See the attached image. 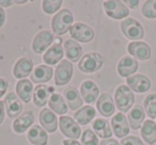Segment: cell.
I'll list each match as a JSON object with an SVG mask.
<instances>
[{
  "instance_id": "30",
  "label": "cell",
  "mask_w": 156,
  "mask_h": 145,
  "mask_svg": "<svg viewBox=\"0 0 156 145\" xmlns=\"http://www.w3.org/2000/svg\"><path fill=\"white\" fill-rule=\"evenodd\" d=\"M95 109L91 106H85L78 109L74 114L78 125H88L95 117Z\"/></svg>"
},
{
  "instance_id": "3",
  "label": "cell",
  "mask_w": 156,
  "mask_h": 145,
  "mask_svg": "<svg viewBox=\"0 0 156 145\" xmlns=\"http://www.w3.org/2000/svg\"><path fill=\"white\" fill-rule=\"evenodd\" d=\"M115 106L121 111V113H125L129 111L135 102V95L133 91L125 85H121L117 88L115 93Z\"/></svg>"
},
{
  "instance_id": "6",
  "label": "cell",
  "mask_w": 156,
  "mask_h": 145,
  "mask_svg": "<svg viewBox=\"0 0 156 145\" xmlns=\"http://www.w3.org/2000/svg\"><path fill=\"white\" fill-rule=\"evenodd\" d=\"M69 35L74 41L80 43H90L94 39V31L83 22H75L69 29Z\"/></svg>"
},
{
  "instance_id": "24",
  "label": "cell",
  "mask_w": 156,
  "mask_h": 145,
  "mask_svg": "<svg viewBox=\"0 0 156 145\" xmlns=\"http://www.w3.org/2000/svg\"><path fill=\"white\" fill-rule=\"evenodd\" d=\"M65 56L69 62H78L83 54V48L74 40H65L63 44Z\"/></svg>"
},
{
  "instance_id": "18",
  "label": "cell",
  "mask_w": 156,
  "mask_h": 145,
  "mask_svg": "<svg viewBox=\"0 0 156 145\" xmlns=\"http://www.w3.org/2000/svg\"><path fill=\"white\" fill-rule=\"evenodd\" d=\"M5 111L8 113V116L11 117V119L20 116V112L23 111V104L15 93H9L5 96Z\"/></svg>"
},
{
  "instance_id": "33",
  "label": "cell",
  "mask_w": 156,
  "mask_h": 145,
  "mask_svg": "<svg viewBox=\"0 0 156 145\" xmlns=\"http://www.w3.org/2000/svg\"><path fill=\"white\" fill-rule=\"evenodd\" d=\"M62 5V0H44L42 1V10L45 14H54L59 11Z\"/></svg>"
},
{
  "instance_id": "22",
  "label": "cell",
  "mask_w": 156,
  "mask_h": 145,
  "mask_svg": "<svg viewBox=\"0 0 156 145\" xmlns=\"http://www.w3.org/2000/svg\"><path fill=\"white\" fill-rule=\"evenodd\" d=\"M15 91H16V94H17L18 98L22 99L25 104H28V102H30V100L32 99L33 85L28 79H22V80H20L16 83Z\"/></svg>"
},
{
  "instance_id": "15",
  "label": "cell",
  "mask_w": 156,
  "mask_h": 145,
  "mask_svg": "<svg viewBox=\"0 0 156 145\" xmlns=\"http://www.w3.org/2000/svg\"><path fill=\"white\" fill-rule=\"evenodd\" d=\"M39 121L40 124L42 125V127L46 130V131L55 132L58 128V119L54 112L50 109L45 108L40 112L39 114Z\"/></svg>"
},
{
  "instance_id": "7",
  "label": "cell",
  "mask_w": 156,
  "mask_h": 145,
  "mask_svg": "<svg viewBox=\"0 0 156 145\" xmlns=\"http://www.w3.org/2000/svg\"><path fill=\"white\" fill-rule=\"evenodd\" d=\"M59 126L60 130L64 136L71 140H77L81 136L80 126L78 125L77 122L73 119L71 116H61L59 119Z\"/></svg>"
},
{
  "instance_id": "34",
  "label": "cell",
  "mask_w": 156,
  "mask_h": 145,
  "mask_svg": "<svg viewBox=\"0 0 156 145\" xmlns=\"http://www.w3.org/2000/svg\"><path fill=\"white\" fill-rule=\"evenodd\" d=\"M141 13L145 18L154 19L156 18V0H147L143 3Z\"/></svg>"
},
{
  "instance_id": "17",
  "label": "cell",
  "mask_w": 156,
  "mask_h": 145,
  "mask_svg": "<svg viewBox=\"0 0 156 145\" xmlns=\"http://www.w3.org/2000/svg\"><path fill=\"white\" fill-rule=\"evenodd\" d=\"M54 76V69L48 65H37L33 68L30 75L31 81L34 83H45L48 82Z\"/></svg>"
},
{
  "instance_id": "19",
  "label": "cell",
  "mask_w": 156,
  "mask_h": 145,
  "mask_svg": "<svg viewBox=\"0 0 156 145\" xmlns=\"http://www.w3.org/2000/svg\"><path fill=\"white\" fill-rule=\"evenodd\" d=\"M100 90L98 87L92 80H86L80 85V95L85 102L87 104H93L98 97Z\"/></svg>"
},
{
  "instance_id": "5",
  "label": "cell",
  "mask_w": 156,
  "mask_h": 145,
  "mask_svg": "<svg viewBox=\"0 0 156 145\" xmlns=\"http://www.w3.org/2000/svg\"><path fill=\"white\" fill-rule=\"evenodd\" d=\"M104 11L106 15L113 19H123L129 15V10L120 0H108L104 2Z\"/></svg>"
},
{
  "instance_id": "23",
  "label": "cell",
  "mask_w": 156,
  "mask_h": 145,
  "mask_svg": "<svg viewBox=\"0 0 156 145\" xmlns=\"http://www.w3.org/2000/svg\"><path fill=\"white\" fill-rule=\"evenodd\" d=\"M63 95H64L65 100L67 102L69 108L71 110H78L80 109V107L83 104V99L81 97L80 93L78 92V90L76 88L69 87L63 91Z\"/></svg>"
},
{
  "instance_id": "40",
  "label": "cell",
  "mask_w": 156,
  "mask_h": 145,
  "mask_svg": "<svg viewBox=\"0 0 156 145\" xmlns=\"http://www.w3.org/2000/svg\"><path fill=\"white\" fill-rule=\"evenodd\" d=\"M5 102H1V100H0V125L2 124L3 119H5Z\"/></svg>"
},
{
  "instance_id": "29",
  "label": "cell",
  "mask_w": 156,
  "mask_h": 145,
  "mask_svg": "<svg viewBox=\"0 0 156 145\" xmlns=\"http://www.w3.org/2000/svg\"><path fill=\"white\" fill-rule=\"evenodd\" d=\"M140 133L144 142L153 145L156 142V123L152 119L144 121V123L141 126Z\"/></svg>"
},
{
  "instance_id": "20",
  "label": "cell",
  "mask_w": 156,
  "mask_h": 145,
  "mask_svg": "<svg viewBox=\"0 0 156 145\" xmlns=\"http://www.w3.org/2000/svg\"><path fill=\"white\" fill-rule=\"evenodd\" d=\"M33 123H34V115L31 111H28L16 117L15 121L13 122V130L16 133L22 134L29 128H31Z\"/></svg>"
},
{
  "instance_id": "38",
  "label": "cell",
  "mask_w": 156,
  "mask_h": 145,
  "mask_svg": "<svg viewBox=\"0 0 156 145\" xmlns=\"http://www.w3.org/2000/svg\"><path fill=\"white\" fill-rule=\"evenodd\" d=\"M124 5H127L128 7L130 8V9L135 10L138 8L139 5V1L138 0H125V1H123Z\"/></svg>"
},
{
  "instance_id": "41",
  "label": "cell",
  "mask_w": 156,
  "mask_h": 145,
  "mask_svg": "<svg viewBox=\"0 0 156 145\" xmlns=\"http://www.w3.org/2000/svg\"><path fill=\"white\" fill-rule=\"evenodd\" d=\"M5 22V10L2 8L0 7V28H2L3 24Z\"/></svg>"
},
{
  "instance_id": "37",
  "label": "cell",
  "mask_w": 156,
  "mask_h": 145,
  "mask_svg": "<svg viewBox=\"0 0 156 145\" xmlns=\"http://www.w3.org/2000/svg\"><path fill=\"white\" fill-rule=\"evenodd\" d=\"M8 88H9V83L7 82V80L3 78H0V98L5 94Z\"/></svg>"
},
{
  "instance_id": "12",
  "label": "cell",
  "mask_w": 156,
  "mask_h": 145,
  "mask_svg": "<svg viewBox=\"0 0 156 145\" xmlns=\"http://www.w3.org/2000/svg\"><path fill=\"white\" fill-rule=\"evenodd\" d=\"M111 128L112 132L117 138L124 139L129 133V124L127 123V119L123 113L119 112L111 119Z\"/></svg>"
},
{
  "instance_id": "31",
  "label": "cell",
  "mask_w": 156,
  "mask_h": 145,
  "mask_svg": "<svg viewBox=\"0 0 156 145\" xmlns=\"http://www.w3.org/2000/svg\"><path fill=\"white\" fill-rule=\"evenodd\" d=\"M48 105H49L50 110L54 111L57 114L63 115L67 112L66 102H65L64 98L62 97V95H60V94H58V93H54L50 96Z\"/></svg>"
},
{
  "instance_id": "9",
  "label": "cell",
  "mask_w": 156,
  "mask_h": 145,
  "mask_svg": "<svg viewBox=\"0 0 156 145\" xmlns=\"http://www.w3.org/2000/svg\"><path fill=\"white\" fill-rule=\"evenodd\" d=\"M54 40H55L54 34H52L50 31H48V30L40 31V32L35 35L32 41L31 47H32L33 52L37 54H43L46 49H48V48L50 47V45L52 44Z\"/></svg>"
},
{
  "instance_id": "8",
  "label": "cell",
  "mask_w": 156,
  "mask_h": 145,
  "mask_svg": "<svg viewBox=\"0 0 156 145\" xmlns=\"http://www.w3.org/2000/svg\"><path fill=\"white\" fill-rule=\"evenodd\" d=\"M73 76V65L69 60H62L55 71V82L59 87L65 85Z\"/></svg>"
},
{
  "instance_id": "4",
  "label": "cell",
  "mask_w": 156,
  "mask_h": 145,
  "mask_svg": "<svg viewBox=\"0 0 156 145\" xmlns=\"http://www.w3.org/2000/svg\"><path fill=\"white\" fill-rule=\"evenodd\" d=\"M121 31L128 40L133 42H138L143 39L144 30L143 27L138 20L134 18H126L121 22Z\"/></svg>"
},
{
  "instance_id": "42",
  "label": "cell",
  "mask_w": 156,
  "mask_h": 145,
  "mask_svg": "<svg viewBox=\"0 0 156 145\" xmlns=\"http://www.w3.org/2000/svg\"><path fill=\"white\" fill-rule=\"evenodd\" d=\"M14 3V1H11V0H0V5H2V7H11L12 5Z\"/></svg>"
},
{
  "instance_id": "25",
  "label": "cell",
  "mask_w": 156,
  "mask_h": 145,
  "mask_svg": "<svg viewBox=\"0 0 156 145\" xmlns=\"http://www.w3.org/2000/svg\"><path fill=\"white\" fill-rule=\"evenodd\" d=\"M64 48L61 46L60 43L54 44L47 49V51L44 54L43 61L48 65H55L59 63V61L62 60L63 54H64Z\"/></svg>"
},
{
  "instance_id": "43",
  "label": "cell",
  "mask_w": 156,
  "mask_h": 145,
  "mask_svg": "<svg viewBox=\"0 0 156 145\" xmlns=\"http://www.w3.org/2000/svg\"><path fill=\"white\" fill-rule=\"evenodd\" d=\"M63 145H81L79 142H77L76 140H64L63 141Z\"/></svg>"
},
{
  "instance_id": "2",
  "label": "cell",
  "mask_w": 156,
  "mask_h": 145,
  "mask_svg": "<svg viewBox=\"0 0 156 145\" xmlns=\"http://www.w3.org/2000/svg\"><path fill=\"white\" fill-rule=\"evenodd\" d=\"M104 57L98 52H88L78 62V68L85 74H93L102 68Z\"/></svg>"
},
{
  "instance_id": "35",
  "label": "cell",
  "mask_w": 156,
  "mask_h": 145,
  "mask_svg": "<svg viewBox=\"0 0 156 145\" xmlns=\"http://www.w3.org/2000/svg\"><path fill=\"white\" fill-rule=\"evenodd\" d=\"M81 143L83 145H98V138L93 130L86 129L81 133Z\"/></svg>"
},
{
  "instance_id": "13",
  "label": "cell",
  "mask_w": 156,
  "mask_h": 145,
  "mask_svg": "<svg viewBox=\"0 0 156 145\" xmlns=\"http://www.w3.org/2000/svg\"><path fill=\"white\" fill-rule=\"evenodd\" d=\"M138 61L135 58L129 56H125L119 61L118 63V73L121 77L124 78H128V77L133 76L138 69Z\"/></svg>"
},
{
  "instance_id": "27",
  "label": "cell",
  "mask_w": 156,
  "mask_h": 145,
  "mask_svg": "<svg viewBox=\"0 0 156 145\" xmlns=\"http://www.w3.org/2000/svg\"><path fill=\"white\" fill-rule=\"evenodd\" d=\"M128 124L129 127L134 130H137L139 128H141L142 124L144 123V117H145V112L143 110V108L139 105H136L135 107H133L132 110L128 112Z\"/></svg>"
},
{
  "instance_id": "21",
  "label": "cell",
  "mask_w": 156,
  "mask_h": 145,
  "mask_svg": "<svg viewBox=\"0 0 156 145\" xmlns=\"http://www.w3.org/2000/svg\"><path fill=\"white\" fill-rule=\"evenodd\" d=\"M96 108H98V112L103 115V116L109 117L115 113V107L113 99L111 95L107 93H104L98 97V102H96Z\"/></svg>"
},
{
  "instance_id": "10",
  "label": "cell",
  "mask_w": 156,
  "mask_h": 145,
  "mask_svg": "<svg viewBox=\"0 0 156 145\" xmlns=\"http://www.w3.org/2000/svg\"><path fill=\"white\" fill-rule=\"evenodd\" d=\"M127 51L136 60L145 61L151 58V47L144 42H130L127 46Z\"/></svg>"
},
{
  "instance_id": "1",
  "label": "cell",
  "mask_w": 156,
  "mask_h": 145,
  "mask_svg": "<svg viewBox=\"0 0 156 145\" xmlns=\"http://www.w3.org/2000/svg\"><path fill=\"white\" fill-rule=\"evenodd\" d=\"M74 17L73 13L69 9H63L59 11L52 17L51 29L57 35H63L69 31L71 27L73 26Z\"/></svg>"
},
{
  "instance_id": "11",
  "label": "cell",
  "mask_w": 156,
  "mask_h": 145,
  "mask_svg": "<svg viewBox=\"0 0 156 145\" xmlns=\"http://www.w3.org/2000/svg\"><path fill=\"white\" fill-rule=\"evenodd\" d=\"M127 87L136 93H144L151 88V80L142 74H136L126 78Z\"/></svg>"
},
{
  "instance_id": "36",
  "label": "cell",
  "mask_w": 156,
  "mask_h": 145,
  "mask_svg": "<svg viewBox=\"0 0 156 145\" xmlns=\"http://www.w3.org/2000/svg\"><path fill=\"white\" fill-rule=\"evenodd\" d=\"M121 145H144L143 142L140 140V138L136 136H127L124 139H122Z\"/></svg>"
},
{
  "instance_id": "16",
  "label": "cell",
  "mask_w": 156,
  "mask_h": 145,
  "mask_svg": "<svg viewBox=\"0 0 156 145\" xmlns=\"http://www.w3.org/2000/svg\"><path fill=\"white\" fill-rule=\"evenodd\" d=\"M55 89L46 85H39L33 90V102L37 107H44L47 104L49 96L54 94Z\"/></svg>"
},
{
  "instance_id": "44",
  "label": "cell",
  "mask_w": 156,
  "mask_h": 145,
  "mask_svg": "<svg viewBox=\"0 0 156 145\" xmlns=\"http://www.w3.org/2000/svg\"><path fill=\"white\" fill-rule=\"evenodd\" d=\"M15 3H17V5H24V3L27 2V0H25V1H14Z\"/></svg>"
},
{
  "instance_id": "32",
  "label": "cell",
  "mask_w": 156,
  "mask_h": 145,
  "mask_svg": "<svg viewBox=\"0 0 156 145\" xmlns=\"http://www.w3.org/2000/svg\"><path fill=\"white\" fill-rule=\"evenodd\" d=\"M143 108L147 116L151 119H156V94H149L144 98Z\"/></svg>"
},
{
  "instance_id": "28",
  "label": "cell",
  "mask_w": 156,
  "mask_h": 145,
  "mask_svg": "<svg viewBox=\"0 0 156 145\" xmlns=\"http://www.w3.org/2000/svg\"><path fill=\"white\" fill-rule=\"evenodd\" d=\"M92 127H93L94 133L102 139H111V136L113 134L112 129H111V126L109 124V122L105 119H95L92 124Z\"/></svg>"
},
{
  "instance_id": "14",
  "label": "cell",
  "mask_w": 156,
  "mask_h": 145,
  "mask_svg": "<svg viewBox=\"0 0 156 145\" xmlns=\"http://www.w3.org/2000/svg\"><path fill=\"white\" fill-rule=\"evenodd\" d=\"M33 71V62L29 58H20L16 61L15 65L13 67V76L16 79H26L29 75H31Z\"/></svg>"
},
{
  "instance_id": "26",
  "label": "cell",
  "mask_w": 156,
  "mask_h": 145,
  "mask_svg": "<svg viewBox=\"0 0 156 145\" xmlns=\"http://www.w3.org/2000/svg\"><path fill=\"white\" fill-rule=\"evenodd\" d=\"M27 139L32 145H46L48 136L41 126L33 125L27 133Z\"/></svg>"
},
{
  "instance_id": "39",
  "label": "cell",
  "mask_w": 156,
  "mask_h": 145,
  "mask_svg": "<svg viewBox=\"0 0 156 145\" xmlns=\"http://www.w3.org/2000/svg\"><path fill=\"white\" fill-rule=\"evenodd\" d=\"M100 145H121L117 140L115 139H106L103 140L102 142H100Z\"/></svg>"
}]
</instances>
